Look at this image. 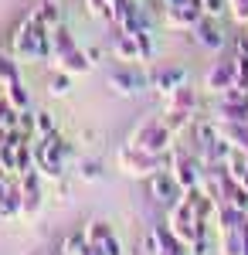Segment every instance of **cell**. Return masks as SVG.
Wrapping results in <instances>:
<instances>
[{"label": "cell", "instance_id": "cell-33", "mask_svg": "<svg viewBox=\"0 0 248 255\" xmlns=\"http://www.w3.org/2000/svg\"><path fill=\"white\" fill-rule=\"evenodd\" d=\"M34 129H38V136H48V133H58V126H55V116L51 113H34ZM34 136V139H38Z\"/></svg>", "mask_w": 248, "mask_h": 255}, {"label": "cell", "instance_id": "cell-34", "mask_svg": "<svg viewBox=\"0 0 248 255\" xmlns=\"http://www.w3.org/2000/svg\"><path fill=\"white\" fill-rule=\"evenodd\" d=\"M17 129H20V133H24L27 139H31V143H34L38 129H34V113H31V109H24V113L17 116Z\"/></svg>", "mask_w": 248, "mask_h": 255}, {"label": "cell", "instance_id": "cell-29", "mask_svg": "<svg viewBox=\"0 0 248 255\" xmlns=\"http://www.w3.org/2000/svg\"><path fill=\"white\" fill-rule=\"evenodd\" d=\"M163 123H167V129H170L173 136H180L184 129H191L194 116H187V113H163Z\"/></svg>", "mask_w": 248, "mask_h": 255}, {"label": "cell", "instance_id": "cell-6", "mask_svg": "<svg viewBox=\"0 0 248 255\" xmlns=\"http://www.w3.org/2000/svg\"><path fill=\"white\" fill-rule=\"evenodd\" d=\"M167 225L173 228V235L180 238L184 245H191L204 228H211V225H201V221H197V215H194V208H191L187 197H180L173 208H167Z\"/></svg>", "mask_w": 248, "mask_h": 255}, {"label": "cell", "instance_id": "cell-32", "mask_svg": "<svg viewBox=\"0 0 248 255\" xmlns=\"http://www.w3.org/2000/svg\"><path fill=\"white\" fill-rule=\"evenodd\" d=\"M78 177H82L85 184L102 180V163H99V160H82V163H78Z\"/></svg>", "mask_w": 248, "mask_h": 255}, {"label": "cell", "instance_id": "cell-7", "mask_svg": "<svg viewBox=\"0 0 248 255\" xmlns=\"http://www.w3.org/2000/svg\"><path fill=\"white\" fill-rule=\"evenodd\" d=\"M201 17H204V10L197 0H177L170 7H163V24L170 31H194Z\"/></svg>", "mask_w": 248, "mask_h": 255}, {"label": "cell", "instance_id": "cell-9", "mask_svg": "<svg viewBox=\"0 0 248 255\" xmlns=\"http://www.w3.org/2000/svg\"><path fill=\"white\" fill-rule=\"evenodd\" d=\"M146 187H150V197L156 201V204H163V208H173V204L184 197V187L177 184V177H173L167 167L146 177Z\"/></svg>", "mask_w": 248, "mask_h": 255}, {"label": "cell", "instance_id": "cell-37", "mask_svg": "<svg viewBox=\"0 0 248 255\" xmlns=\"http://www.w3.org/2000/svg\"><path fill=\"white\" fill-rule=\"evenodd\" d=\"M102 255H126L123 252V245H119V238H109V242H102Z\"/></svg>", "mask_w": 248, "mask_h": 255}, {"label": "cell", "instance_id": "cell-18", "mask_svg": "<svg viewBox=\"0 0 248 255\" xmlns=\"http://www.w3.org/2000/svg\"><path fill=\"white\" fill-rule=\"evenodd\" d=\"M218 133L231 143V150L248 153V123H218Z\"/></svg>", "mask_w": 248, "mask_h": 255}, {"label": "cell", "instance_id": "cell-15", "mask_svg": "<svg viewBox=\"0 0 248 255\" xmlns=\"http://www.w3.org/2000/svg\"><path fill=\"white\" fill-rule=\"evenodd\" d=\"M51 65H55V68H61V72H68V75H89L96 61L89 58V55H85L82 48H72V51L58 55V58L51 61Z\"/></svg>", "mask_w": 248, "mask_h": 255}, {"label": "cell", "instance_id": "cell-19", "mask_svg": "<svg viewBox=\"0 0 248 255\" xmlns=\"http://www.w3.org/2000/svg\"><path fill=\"white\" fill-rule=\"evenodd\" d=\"M31 17L38 20L41 27H48V31H51V27L61 24V3H58V0H41L38 7L31 10Z\"/></svg>", "mask_w": 248, "mask_h": 255}, {"label": "cell", "instance_id": "cell-36", "mask_svg": "<svg viewBox=\"0 0 248 255\" xmlns=\"http://www.w3.org/2000/svg\"><path fill=\"white\" fill-rule=\"evenodd\" d=\"M228 7H231V14H235V20L245 27L248 24V0H228Z\"/></svg>", "mask_w": 248, "mask_h": 255}, {"label": "cell", "instance_id": "cell-5", "mask_svg": "<svg viewBox=\"0 0 248 255\" xmlns=\"http://www.w3.org/2000/svg\"><path fill=\"white\" fill-rule=\"evenodd\" d=\"M116 163H119L123 174H129V177H150L170 163V153H146V150H136V146L126 143L116 153Z\"/></svg>", "mask_w": 248, "mask_h": 255}, {"label": "cell", "instance_id": "cell-1", "mask_svg": "<svg viewBox=\"0 0 248 255\" xmlns=\"http://www.w3.org/2000/svg\"><path fill=\"white\" fill-rule=\"evenodd\" d=\"M7 48H10V55L17 61H51V55H55L51 51V31L41 27L31 14L10 31Z\"/></svg>", "mask_w": 248, "mask_h": 255}, {"label": "cell", "instance_id": "cell-11", "mask_svg": "<svg viewBox=\"0 0 248 255\" xmlns=\"http://www.w3.org/2000/svg\"><path fill=\"white\" fill-rule=\"evenodd\" d=\"M184 82H187V68H184V65H160V68H150V89L160 92V96L173 92V89L184 85Z\"/></svg>", "mask_w": 248, "mask_h": 255}, {"label": "cell", "instance_id": "cell-42", "mask_svg": "<svg viewBox=\"0 0 248 255\" xmlns=\"http://www.w3.org/2000/svg\"><path fill=\"white\" fill-rule=\"evenodd\" d=\"M156 255H163V252H156Z\"/></svg>", "mask_w": 248, "mask_h": 255}, {"label": "cell", "instance_id": "cell-23", "mask_svg": "<svg viewBox=\"0 0 248 255\" xmlns=\"http://www.w3.org/2000/svg\"><path fill=\"white\" fill-rule=\"evenodd\" d=\"M218 255H245V242H242V232H221V242H218Z\"/></svg>", "mask_w": 248, "mask_h": 255}, {"label": "cell", "instance_id": "cell-22", "mask_svg": "<svg viewBox=\"0 0 248 255\" xmlns=\"http://www.w3.org/2000/svg\"><path fill=\"white\" fill-rule=\"evenodd\" d=\"M72 48H78L75 38H72V31H68V27H61V24H58V27H51V51H55V55H51V61H55L58 55H65V51H72Z\"/></svg>", "mask_w": 248, "mask_h": 255}, {"label": "cell", "instance_id": "cell-12", "mask_svg": "<svg viewBox=\"0 0 248 255\" xmlns=\"http://www.w3.org/2000/svg\"><path fill=\"white\" fill-rule=\"evenodd\" d=\"M197 106H201L197 89H191L187 82H184V85H177L173 92L163 96V113H187V116H194V113H197Z\"/></svg>", "mask_w": 248, "mask_h": 255}, {"label": "cell", "instance_id": "cell-31", "mask_svg": "<svg viewBox=\"0 0 248 255\" xmlns=\"http://www.w3.org/2000/svg\"><path fill=\"white\" fill-rule=\"evenodd\" d=\"M85 245H89V238H85V228H78V232H72V235L61 242V252H65V255H78L82 249H85Z\"/></svg>", "mask_w": 248, "mask_h": 255}, {"label": "cell", "instance_id": "cell-41", "mask_svg": "<svg viewBox=\"0 0 248 255\" xmlns=\"http://www.w3.org/2000/svg\"><path fill=\"white\" fill-rule=\"evenodd\" d=\"M31 255H38V252H31Z\"/></svg>", "mask_w": 248, "mask_h": 255}, {"label": "cell", "instance_id": "cell-27", "mask_svg": "<svg viewBox=\"0 0 248 255\" xmlns=\"http://www.w3.org/2000/svg\"><path fill=\"white\" fill-rule=\"evenodd\" d=\"M133 38H136V48H139V61H143V65L156 58V44H153V31H139V34H133Z\"/></svg>", "mask_w": 248, "mask_h": 255}, {"label": "cell", "instance_id": "cell-3", "mask_svg": "<svg viewBox=\"0 0 248 255\" xmlns=\"http://www.w3.org/2000/svg\"><path fill=\"white\" fill-rule=\"evenodd\" d=\"M173 133L167 129V123L163 119H143L139 126L133 129V136H129V146H136V150H146V153H170L173 150Z\"/></svg>", "mask_w": 248, "mask_h": 255}, {"label": "cell", "instance_id": "cell-39", "mask_svg": "<svg viewBox=\"0 0 248 255\" xmlns=\"http://www.w3.org/2000/svg\"><path fill=\"white\" fill-rule=\"evenodd\" d=\"M170 3H177V0H156V7H170Z\"/></svg>", "mask_w": 248, "mask_h": 255}, {"label": "cell", "instance_id": "cell-17", "mask_svg": "<svg viewBox=\"0 0 248 255\" xmlns=\"http://www.w3.org/2000/svg\"><path fill=\"white\" fill-rule=\"evenodd\" d=\"M214 221H218V232H235V228H242L245 211H242V208H235L231 201H221V204L214 208Z\"/></svg>", "mask_w": 248, "mask_h": 255}, {"label": "cell", "instance_id": "cell-35", "mask_svg": "<svg viewBox=\"0 0 248 255\" xmlns=\"http://www.w3.org/2000/svg\"><path fill=\"white\" fill-rule=\"evenodd\" d=\"M201 3V10H204V17H221L225 10H228V0H197Z\"/></svg>", "mask_w": 248, "mask_h": 255}, {"label": "cell", "instance_id": "cell-30", "mask_svg": "<svg viewBox=\"0 0 248 255\" xmlns=\"http://www.w3.org/2000/svg\"><path fill=\"white\" fill-rule=\"evenodd\" d=\"M0 170L3 174H17V146L14 143H3L0 146Z\"/></svg>", "mask_w": 248, "mask_h": 255}, {"label": "cell", "instance_id": "cell-16", "mask_svg": "<svg viewBox=\"0 0 248 255\" xmlns=\"http://www.w3.org/2000/svg\"><path fill=\"white\" fill-rule=\"evenodd\" d=\"M150 232H153V238H156V252H163V255H187V245L173 235V228L167 225V221L153 225Z\"/></svg>", "mask_w": 248, "mask_h": 255}, {"label": "cell", "instance_id": "cell-2", "mask_svg": "<svg viewBox=\"0 0 248 255\" xmlns=\"http://www.w3.org/2000/svg\"><path fill=\"white\" fill-rule=\"evenodd\" d=\"M31 146H34V167L41 170L44 180H61L65 170H68V163L75 160V146H72V143H65L58 133L38 136Z\"/></svg>", "mask_w": 248, "mask_h": 255}, {"label": "cell", "instance_id": "cell-14", "mask_svg": "<svg viewBox=\"0 0 248 255\" xmlns=\"http://www.w3.org/2000/svg\"><path fill=\"white\" fill-rule=\"evenodd\" d=\"M194 38H197V44H201V48H208V51H221V48L228 44L225 31L218 27V20H214V17H201V20H197Z\"/></svg>", "mask_w": 248, "mask_h": 255}, {"label": "cell", "instance_id": "cell-20", "mask_svg": "<svg viewBox=\"0 0 248 255\" xmlns=\"http://www.w3.org/2000/svg\"><path fill=\"white\" fill-rule=\"evenodd\" d=\"M113 55L119 61H139V48H136V38L133 34H126V31H119L113 41Z\"/></svg>", "mask_w": 248, "mask_h": 255}, {"label": "cell", "instance_id": "cell-10", "mask_svg": "<svg viewBox=\"0 0 248 255\" xmlns=\"http://www.w3.org/2000/svg\"><path fill=\"white\" fill-rule=\"evenodd\" d=\"M231 85H238V68H235V58H231V61H218V65H211V68H208V75H204V89H208L211 96L228 92Z\"/></svg>", "mask_w": 248, "mask_h": 255}, {"label": "cell", "instance_id": "cell-25", "mask_svg": "<svg viewBox=\"0 0 248 255\" xmlns=\"http://www.w3.org/2000/svg\"><path fill=\"white\" fill-rule=\"evenodd\" d=\"M68 92H72V75L58 68L55 75L48 79V96H55V99H65V96H68Z\"/></svg>", "mask_w": 248, "mask_h": 255}, {"label": "cell", "instance_id": "cell-40", "mask_svg": "<svg viewBox=\"0 0 248 255\" xmlns=\"http://www.w3.org/2000/svg\"><path fill=\"white\" fill-rule=\"evenodd\" d=\"M55 255H65V252H61V249H58V252H55Z\"/></svg>", "mask_w": 248, "mask_h": 255}, {"label": "cell", "instance_id": "cell-24", "mask_svg": "<svg viewBox=\"0 0 248 255\" xmlns=\"http://www.w3.org/2000/svg\"><path fill=\"white\" fill-rule=\"evenodd\" d=\"M116 232H113V225L109 221H102V218H96V221H89L85 225V238L92 242V245H102V242H109Z\"/></svg>", "mask_w": 248, "mask_h": 255}, {"label": "cell", "instance_id": "cell-38", "mask_svg": "<svg viewBox=\"0 0 248 255\" xmlns=\"http://www.w3.org/2000/svg\"><path fill=\"white\" fill-rule=\"evenodd\" d=\"M78 255H102V245H92V242H89V245H85Z\"/></svg>", "mask_w": 248, "mask_h": 255}, {"label": "cell", "instance_id": "cell-26", "mask_svg": "<svg viewBox=\"0 0 248 255\" xmlns=\"http://www.w3.org/2000/svg\"><path fill=\"white\" fill-rule=\"evenodd\" d=\"M20 72H17V61L14 55H0V92H3V85H10V82H17Z\"/></svg>", "mask_w": 248, "mask_h": 255}, {"label": "cell", "instance_id": "cell-4", "mask_svg": "<svg viewBox=\"0 0 248 255\" xmlns=\"http://www.w3.org/2000/svg\"><path fill=\"white\" fill-rule=\"evenodd\" d=\"M167 170L177 177V184H180L184 191H191V187H201V180H204V170H208V167H204V160L197 157L194 150H187V146H177V143H173Z\"/></svg>", "mask_w": 248, "mask_h": 255}, {"label": "cell", "instance_id": "cell-8", "mask_svg": "<svg viewBox=\"0 0 248 255\" xmlns=\"http://www.w3.org/2000/svg\"><path fill=\"white\" fill-rule=\"evenodd\" d=\"M109 89H113L116 96H139V92H146L150 89V72H136V68H113L109 75Z\"/></svg>", "mask_w": 248, "mask_h": 255}, {"label": "cell", "instance_id": "cell-21", "mask_svg": "<svg viewBox=\"0 0 248 255\" xmlns=\"http://www.w3.org/2000/svg\"><path fill=\"white\" fill-rule=\"evenodd\" d=\"M3 99H7L14 109H20V113L31 109V96H27V89H24V82H20V79L10 82V85H3Z\"/></svg>", "mask_w": 248, "mask_h": 255}, {"label": "cell", "instance_id": "cell-28", "mask_svg": "<svg viewBox=\"0 0 248 255\" xmlns=\"http://www.w3.org/2000/svg\"><path fill=\"white\" fill-rule=\"evenodd\" d=\"M211 252H218V249H214L211 228H204V232H201V235H197L191 245H187V255H211Z\"/></svg>", "mask_w": 248, "mask_h": 255}, {"label": "cell", "instance_id": "cell-13", "mask_svg": "<svg viewBox=\"0 0 248 255\" xmlns=\"http://www.w3.org/2000/svg\"><path fill=\"white\" fill-rule=\"evenodd\" d=\"M211 119H214V123H248V102H242V99H228V96H218Z\"/></svg>", "mask_w": 248, "mask_h": 255}]
</instances>
